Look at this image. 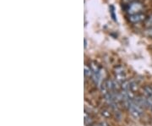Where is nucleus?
<instances>
[{"mask_svg":"<svg viewBox=\"0 0 152 126\" xmlns=\"http://www.w3.org/2000/svg\"><path fill=\"white\" fill-rule=\"evenodd\" d=\"M127 107L129 108L131 115L133 116L134 119H139L143 115L144 110L147 106L145 97H143V95H141V96L134 97L127 104Z\"/></svg>","mask_w":152,"mask_h":126,"instance_id":"1","label":"nucleus"},{"mask_svg":"<svg viewBox=\"0 0 152 126\" xmlns=\"http://www.w3.org/2000/svg\"><path fill=\"white\" fill-rule=\"evenodd\" d=\"M124 10L128 14V15L143 13L142 11L144 10V4L141 2L135 0L129 4H124Z\"/></svg>","mask_w":152,"mask_h":126,"instance_id":"2","label":"nucleus"},{"mask_svg":"<svg viewBox=\"0 0 152 126\" xmlns=\"http://www.w3.org/2000/svg\"><path fill=\"white\" fill-rule=\"evenodd\" d=\"M142 95L145 97L146 106L152 111V84L148 85L144 88Z\"/></svg>","mask_w":152,"mask_h":126,"instance_id":"3","label":"nucleus"},{"mask_svg":"<svg viewBox=\"0 0 152 126\" xmlns=\"http://www.w3.org/2000/svg\"><path fill=\"white\" fill-rule=\"evenodd\" d=\"M146 15L144 13H139L135 15H128V21L130 22L131 24H139L140 22H143L146 20Z\"/></svg>","mask_w":152,"mask_h":126,"instance_id":"4","label":"nucleus"},{"mask_svg":"<svg viewBox=\"0 0 152 126\" xmlns=\"http://www.w3.org/2000/svg\"><path fill=\"white\" fill-rule=\"evenodd\" d=\"M146 35L148 36V37L152 39V27H148L146 29Z\"/></svg>","mask_w":152,"mask_h":126,"instance_id":"5","label":"nucleus"},{"mask_svg":"<svg viewBox=\"0 0 152 126\" xmlns=\"http://www.w3.org/2000/svg\"><path fill=\"white\" fill-rule=\"evenodd\" d=\"M147 25H148L149 27H152V15L148 19V21H147Z\"/></svg>","mask_w":152,"mask_h":126,"instance_id":"6","label":"nucleus"},{"mask_svg":"<svg viewBox=\"0 0 152 126\" xmlns=\"http://www.w3.org/2000/svg\"><path fill=\"white\" fill-rule=\"evenodd\" d=\"M111 9H112V10H111V15H112V17L113 18L114 21H116V16H115V13H114V7H113V6H111Z\"/></svg>","mask_w":152,"mask_h":126,"instance_id":"7","label":"nucleus"},{"mask_svg":"<svg viewBox=\"0 0 152 126\" xmlns=\"http://www.w3.org/2000/svg\"><path fill=\"white\" fill-rule=\"evenodd\" d=\"M134 1H135V0H122L124 4H130V3L134 2Z\"/></svg>","mask_w":152,"mask_h":126,"instance_id":"8","label":"nucleus"},{"mask_svg":"<svg viewBox=\"0 0 152 126\" xmlns=\"http://www.w3.org/2000/svg\"><path fill=\"white\" fill-rule=\"evenodd\" d=\"M85 48H86V40L85 39Z\"/></svg>","mask_w":152,"mask_h":126,"instance_id":"9","label":"nucleus"},{"mask_svg":"<svg viewBox=\"0 0 152 126\" xmlns=\"http://www.w3.org/2000/svg\"><path fill=\"white\" fill-rule=\"evenodd\" d=\"M97 126H103V125H97Z\"/></svg>","mask_w":152,"mask_h":126,"instance_id":"10","label":"nucleus"}]
</instances>
